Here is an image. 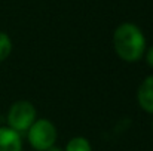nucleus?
<instances>
[{"mask_svg": "<svg viewBox=\"0 0 153 151\" xmlns=\"http://www.w3.org/2000/svg\"><path fill=\"white\" fill-rule=\"evenodd\" d=\"M113 50L123 62H138L143 59L147 49V42L143 30L134 22L119 24L111 37Z\"/></svg>", "mask_w": 153, "mask_h": 151, "instance_id": "f257e3e1", "label": "nucleus"}, {"mask_svg": "<svg viewBox=\"0 0 153 151\" xmlns=\"http://www.w3.org/2000/svg\"><path fill=\"white\" fill-rule=\"evenodd\" d=\"M27 141L34 151H48L58 139L56 126L49 119H36L25 132Z\"/></svg>", "mask_w": 153, "mask_h": 151, "instance_id": "f03ea898", "label": "nucleus"}, {"mask_svg": "<svg viewBox=\"0 0 153 151\" xmlns=\"http://www.w3.org/2000/svg\"><path fill=\"white\" fill-rule=\"evenodd\" d=\"M36 119H37V110L31 101L27 99L15 101L9 107L7 116H6L7 127L18 132L19 135L25 133L28 127L36 122Z\"/></svg>", "mask_w": 153, "mask_h": 151, "instance_id": "7ed1b4c3", "label": "nucleus"}, {"mask_svg": "<svg viewBox=\"0 0 153 151\" xmlns=\"http://www.w3.org/2000/svg\"><path fill=\"white\" fill-rule=\"evenodd\" d=\"M137 102L144 113L153 116V74L146 76L141 80L137 89Z\"/></svg>", "mask_w": 153, "mask_h": 151, "instance_id": "20e7f679", "label": "nucleus"}, {"mask_svg": "<svg viewBox=\"0 0 153 151\" xmlns=\"http://www.w3.org/2000/svg\"><path fill=\"white\" fill-rule=\"evenodd\" d=\"M0 151H22V138L7 126L0 127Z\"/></svg>", "mask_w": 153, "mask_h": 151, "instance_id": "39448f33", "label": "nucleus"}, {"mask_svg": "<svg viewBox=\"0 0 153 151\" xmlns=\"http://www.w3.org/2000/svg\"><path fill=\"white\" fill-rule=\"evenodd\" d=\"M64 151H92V145L85 136H73L65 144Z\"/></svg>", "mask_w": 153, "mask_h": 151, "instance_id": "423d86ee", "label": "nucleus"}, {"mask_svg": "<svg viewBox=\"0 0 153 151\" xmlns=\"http://www.w3.org/2000/svg\"><path fill=\"white\" fill-rule=\"evenodd\" d=\"M12 48H13L12 39L4 31H0V62L9 58V55L12 53Z\"/></svg>", "mask_w": 153, "mask_h": 151, "instance_id": "0eeeda50", "label": "nucleus"}, {"mask_svg": "<svg viewBox=\"0 0 153 151\" xmlns=\"http://www.w3.org/2000/svg\"><path fill=\"white\" fill-rule=\"evenodd\" d=\"M143 59L146 61V64H147L150 68H153V45L150 46V48H147V49H146Z\"/></svg>", "mask_w": 153, "mask_h": 151, "instance_id": "6e6552de", "label": "nucleus"}, {"mask_svg": "<svg viewBox=\"0 0 153 151\" xmlns=\"http://www.w3.org/2000/svg\"><path fill=\"white\" fill-rule=\"evenodd\" d=\"M48 151H64V150H62V148H59L58 145H53V147H51Z\"/></svg>", "mask_w": 153, "mask_h": 151, "instance_id": "1a4fd4ad", "label": "nucleus"}, {"mask_svg": "<svg viewBox=\"0 0 153 151\" xmlns=\"http://www.w3.org/2000/svg\"><path fill=\"white\" fill-rule=\"evenodd\" d=\"M152 129H153V120H152Z\"/></svg>", "mask_w": 153, "mask_h": 151, "instance_id": "9d476101", "label": "nucleus"}]
</instances>
